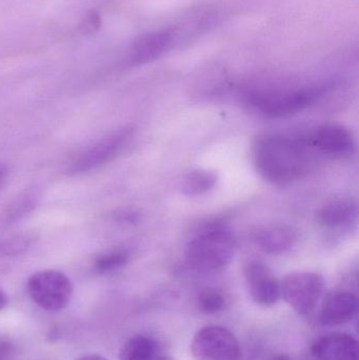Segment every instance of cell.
<instances>
[{"mask_svg": "<svg viewBox=\"0 0 359 360\" xmlns=\"http://www.w3.org/2000/svg\"><path fill=\"white\" fill-rule=\"evenodd\" d=\"M229 300L221 290L207 288L200 292L196 298L198 310L206 315H215L227 309Z\"/></svg>", "mask_w": 359, "mask_h": 360, "instance_id": "obj_18", "label": "cell"}, {"mask_svg": "<svg viewBox=\"0 0 359 360\" xmlns=\"http://www.w3.org/2000/svg\"><path fill=\"white\" fill-rule=\"evenodd\" d=\"M27 290L32 300L48 312L67 308L73 296V285L69 277L55 270L34 273L27 279Z\"/></svg>", "mask_w": 359, "mask_h": 360, "instance_id": "obj_3", "label": "cell"}, {"mask_svg": "<svg viewBox=\"0 0 359 360\" xmlns=\"http://www.w3.org/2000/svg\"><path fill=\"white\" fill-rule=\"evenodd\" d=\"M252 160L257 173L275 184L301 179L310 166L309 156L303 143L278 134L263 135L255 141Z\"/></svg>", "mask_w": 359, "mask_h": 360, "instance_id": "obj_1", "label": "cell"}, {"mask_svg": "<svg viewBox=\"0 0 359 360\" xmlns=\"http://www.w3.org/2000/svg\"><path fill=\"white\" fill-rule=\"evenodd\" d=\"M32 238L27 235H17L6 240L0 241V256L10 257L27 251L31 245Z\"/></svg>", "mask_w": 359, "mask_h": 360, "instance_id": "obj_19", "label": "cell"}, {"mask_svg": "<svg viewBox=\"0 0 359 360\" xmlns=\"http://www.w3.org/2000/svg\"><path fill=\"white\" fill-rule=\"evenodd\" d=\"M100 25V15H99V13L96 12V11H92V12L86 15V18L80 23L79 30L84 35H90V34L98 31Z\"/></svg>", "mask_w": 359, "mask_h": 360, "instance_id": "obj_20", "label": "cell"}, {"mask_svg": "<svg viewBox=\"0 0 359 360\" xmlns=\"http://www.w3.org/2000/svg\"><path fill=\"white\" fill-rule=\"evenodd\" d=\"M253 241L265 253L282 254L294 245L296 233L290 226L270 224L257 229L253 233Z\"/></svg>", "mask_w": 359, "mask_h": 360, "instance_id": "obj_12", "label": "cell"}, {"mask_svg": "<svg viewBox=\"0 0 359 360\" xmlns=\"http://www.w3.org/2000/svg\"><path fill=\"white\" fill-rule=\"evenodd\" d=\"M191 352L197 360H242L236 336L221 326H207L194 335Z\"/></svg>", "mask_w": 359, "mask_h": 360, "instance_id": "obj_6", "label": "cell"}, {"mask_svg": "<svg viewBox=\"0 0 359 360\" xmlns=\"http://www.w3.org/2000/svg\"><path fill=\"white\" fill-rule=\"evenodd\" d=\"M8 296L4 293V290L0 288V311L4 310L8 304Z\"/></svg>", "mask_w": 359, "mask_h": 360, "instance_id": "obj_24", "label": "cell"}, {"mask_svg": "<svg viewBox=\"0 0 359 360\" xmlns=\"http://www.w3.org/2000/svg\"><path fill=\"white\" fill-rule=\"evenodd\" d=\"M14 354V346L10 340L0 338V360H12Z\"/></svg>", "mask_w": 359, "mask_h": 360, "instance_id": "obj_21", "label": "cell"}, {"mask_svg": "<svg viewBox=\"0 0 359 360\" xmlns=\"http://www.w3.org/2000/svg\"><path fill=\"white\" fill-rule=\"evenodd\" d=\"M270 360H293L292 357L289 356L287 354H278L275 356L272 357Z\"/></svg>", "mask_w": 359, "mask_h": 360, "instance_id": "obj_26", "label": "cell"}, {"mask_svg": "<svg viewBox=\"0 0 359 360\" xmlns=\"http://www.w3.org/2000/svg\"><path fill=\"white\" fill-rule=\"evenodd\" d=\"M314 360H358V342L347 333L327 334L311 347Z\"/></svg>", "mask_w": 359, "mask_h": 360, "instance_id": "obj_10", "label": "cell"}, {"mask_svg": "<svg viewBox=\"0 0 359 360\" xmlns=\"http://www.w3.org/2000/svg\"><path fill=\"white\" fill-rule=\"evenodd\" d=\"M8 177V167L4 165L0 164V188H4V184H6V180Z\"/></svg>", "mask_w": 359, "mask_h": 360, "instance_id": "obj_22", "label": "cell"}, {"mask_svg": "<svg viewBox=\"0 0 359 360\" xmlns=\"http://www.w3.org/2000/svg\"><path fill=\"white\" fill-rule=\"evenodd\" d=\"M324 89L320 86L270 91L251 97V103L259 111L270 117H287L307 109L322 96Z\"/></svg>", "mask_w": 359, "mask_h": 360, "instance_id": "obj_4", "label": "cell"}, {"mask_svg": "<svg viewBox=\"0 0 359 360\" xmlns=\"http://www.w3.org/2000/svg\"><path fill=\"white\" fill-rule=\"evenodd\" d=\"M310 143L312 147L324 155L341 160L351 156L355 149V141L351 131L337 124L318 127L312 134Z\"/></svg>", "mask_w": 359, "mask_h": 360, "instance_id": "obj_9", "label": "cell"}, {"mask_svg": "<svg viewBox=\"0 0 359 360\" xmlns=\"http://www.w3.org/2000/svg\"><path fill=\"white\" fill-rule=\"evenodd\" d=\"M119 360H174L167 354L157 340L148 335L129 338L119 351Z\"/></svg>", "mask_w": 359, "mask_h": 360, "instance_id": "obj_15", "label": "cell"}, {"mask_svg": "<svg viewBox=\"0 0 359 360\" xmlns=\"http://www.w3.org/2000/svg\"><path fill=\"white\" fill-rule=\"evenodd\" d=\"M326 281L314 272H292L280 281V293L285 302L299 315L313 312L324 296Z\"/></svg>", "mask_w": 359, "mask_h": 360, "instance_id": "obj_5", "label": "cell"}, {"mask_svg": "<svg viewBox=\"0 0 359 360\" xmlns=\"http://www.w3.org/2000/svg\"><path fill=\"white\" fill-rule=\"evenodd\" d=\"M130 252L126 249H114L103 252L94 260V270L99 274H111L124 269L130 262Z\"/></svg>", "mask_w": 359, "mask_h": 360, "instance_id": "obj_17", "label": "cell"}, {"mask_svg": "<svg viewBox=\"0 0 359 360\" xmlns=\"http://www.w3.org/2000/svg\"><path fill=\"white\" fill-rule=\"evenodd\" d=\"M216 184L217 175L212 171L195 170L181 180V191L185 196H202L212 191Z\"/></svg>", "mask_w": 359, "mask_h": 360, "instance_id": "obj_16", "label": "cell"}, {"mask_svg": "<svg viewBox=\"0 0 359 360\" xmlns=\"http://www.w3.org/2000/svg\"><path fill=\"white\" fill-rule=\"evenodd\" d=\"M235 239L223 226H208L188 243L185 255L188 264L202 272L223 270L235 253Z\"/></svg>", "mask_w": 359, "mask_h": 360, "instance_id": "obj_2", "label": "cell"}, {"mask_svg": "<svg viewBox=\"0 0 359 360\" xmlns=\"http://www.w3.org/2000/svg\"><path fill=\"white\" fill-rule=\"evenodd\" d=\"M132 129L124 128L107 135L77 154L67 167L69 174H82L112 162L132 136Z\"/></svg>", "mask_w": 359, "mask_h": 360, "instance_id": "obj_7", "label": "cell"}, {"mask_svg": "<svg viewBox=\"0 0 359 360\" xmlns=\"http://www.w3.org/2000/svg\"><path fill=\"white\" fill-rule=\"evenodd\" d=\"M358 304V298L351 292L337 291L329 294L322 302L320 321L329 327L345 325L355 316Z\"/></svg>", "mask_w": 359, "mask_h": 360, "instance_id": "obj_11", "label": "cell"}, {"mask_svg": "<svg viewBox=\"0 0 359 360\" xmlns=\"http://www.w3.org/2000/svg\"><path fill=\"white\" fill-rule=\"evenodd\" d=\"M244 278L251 298L261 307H273L282 297L280 281L269 266L259 260H250L244 269Z\"/></svg>", "mask_w": 359, "mask_h": 360, "instance_id": "obj_8", "label": "cell"}, {"mask_svg": "<svg viewBox=\"0 0 359 360\" xmlns=\"http://www.w3.org/2000/svg\"><path fill=\"white\" fill-rule=\"evenodd\" d=\"M120 221L126 222V224H131V222L137 221V214L131 213V212H128V213H122L120 214Z\"/></svg>", "mask_w": 359, "mask_h": 360, "instance_id": "obj_23", "label": "cell"}, {"mask_svg": "<svg viewBox=\"0 0 359 360\" xmlns=\"http://www.w3.org/2000/svg\"><path fill=\"white\" fill-rule=\"evenodd\" d=\"M358 217V205L352 198L334 199L329 201L320 209L318 221L327 229L347 228L351 226Z\"/></svg>", "mask_w": 359, "mask_h": 360, "instance_id": "obj_14", "label": "cell"}, {"mask_svg": "<svg viewBox=\"0 0 359 360\" xmlns=\"http://www.w3.org/2000/svg\"><path fill=\"white\" fill-rule=\"evenodd\" d=\"M173 31L170 29L145 34L134 42L130 60L134 65H143L158 58L172 44Z\"/></svg>", "mask_w": 359, "mask_h": 360, "instance_id": "obj_13", "label": "cell"}, {"mask_svg": "<svg viewBox=\"0 0 359 360\" xmlns=\"http://www.w3.org/2000/svg\"><path fill=\"white\" fill-rule=\"evenodd\" d=\"M77 360H107L105 357L101 356L98 354H89L84 355V356L80 357Z\"/></svg>", "mask_w": 359, "mask_h": 360, "instance_id": "obj_25", "label": "cell"}]
</instances>
